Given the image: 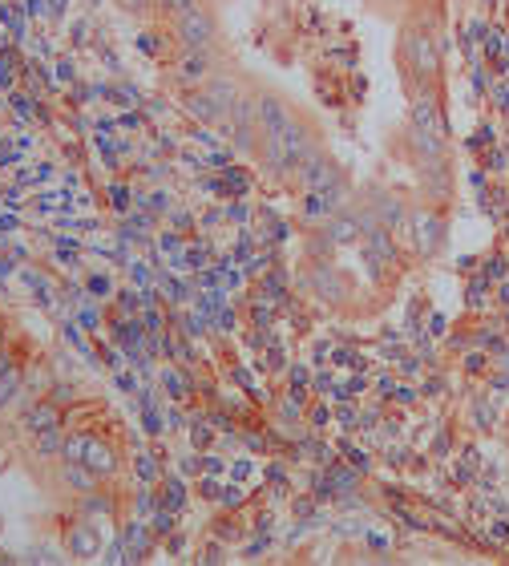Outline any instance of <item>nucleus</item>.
Returning <instances> with one entry per match:
<instances>
[{
  "instance_id": "nucleus-1",
  "label": "nucleus",
  "mask_w": 509,
  "mask_h": 566,
  "mask_svg": "<svg viewBox=\"0 0 509 566\" xmlns=\"http://www.w3.org/2000/svg\"><path fill=\"white\" fill-rule=\"evenodd\" d=\"M178 41H182V49H211V41H215V17L202 9V5H194L190 13L178 17Z\"/></svg>"
},
{
  "instance_id": "nucleus-2",
  "label": "nucleus",
  "mask_w": 509,
  "mask_h": 566,
  "mask_svg": "<svg viewBox=\"0 0 509 566\" xmlns=\"http://www.w3.org/2000/svg\"><path fill=\"white\" fill-rule=\"evenodd\" d=\"M299 178H303V186L308 191H328V186H336L340 182V166L332 162V158H324V154H308L299 162Z\"/></svg>"
},
{
  "instance_id": "nucleus-3",
  "label": "nucleus",
  "mask_w": 509,
  "mask_h": 566,
  "mask_svg": "<svg viewBox=\"0 0 509 566\" xmlns=\"http://www.w3.org/2000/svg\"><path fill=\"white\" fill-rule=\"evenodd\" d=\"M255 114H259V134H263V142H267V138H279V134L295 122L279 98H263V102L255 106Z\"/></svg>"
},
{
  "instance_id": "nucleus-4",
  "label": "nucleus",
  "mask_w": 509,
  "mask_h": 566,
  "mask_svg": "<svg viewBox=\"0 0 509 566\" xmlns=\"http://www.w3.org/2000/svg\"><path fill=\"white\" fill-rule=\"evenodd\" d=\"M45 429H65V421H61V409H57V401H33L29 409H25V433L29 437H37V433H45Z\"/></svg>"
},
{
  "instance_id": "nucleus-5",
  "label": "nucleus",
  "mask_w": 509,
  "mask_h": 566,
  "mask_svg": "<svg viewBox=\"0 0 509 566\" xmlns=\"http://www.w3.org/2000/svg\"><path fill=\"white\" fill-rule=\"evenodd\" d=\"M97 478H110L114 469H118V453L110 449V441H101V437H93L89 433V441H85V457H81Z\"/></svg>"
},
{
  "instance_id": "nucleus-6",
  "label": "nucleus",
  "mask_w": 509,
  "mask_h": 566,
  "mask_svg": "<svg viewBox=\"0 0 509 566\" xmlns=\"http://www.w3.org/2000/svg\"><path fill=\"white\" fill-rule=\"evenodd\" d=\"M404 53H409V61H413L417 77H433V69H437V49H433V41H429V37L409 33V37H404Z\"/></svg>"
},
{
  "instance_id": "nucleus-7",
  "label": "nucleus",
  "mask_w": 509,
  "mask_h": 566,
  "mask_svg": "<svg viewBox=\"0 0 509 566\" xmlns=\"http://www.w3.org/2000/svg\"><path fill=\"white\" fill-rule=\"evenodd\" d=\"M207 73H211V49H186V57L178 65V81L198 85V81H207Z\"/></svg>"
},
{
  "instance_id": "nucleus-8",
  "label": "nucleus",
  "mask_w": 509,
  "mask_h": 566,
  "mask_svg": "<svg viewBox=\"0 0 509 566\" xmlns=\"http://www.w3.org/2000/svg\"><path fill=\"white\" fill-rule=\"evenodd\" d=\"M97 546H101V542H97V530H93V526H77V530L69 534V550H73L77 558H93Z\"/></svg>"
},
{
  "instance_id": "nucleus-9",
  "label": "nucleus",
  "mask_w": 509,
  "mask_h": 566,
  "mask_svg": "<svg viewBox=\"0 0 509 566\" xmlns=\"http://www.w3.org/2000/svg\"><path fill=\"white\" fill-rule=\"evenodd\" d=\"M417 227H421V251H433V247L441 243V223H437V219H429V215H421V219H417Z\"/></svg>"
},
{
  "instance_id": "nucleus-10",
  "label": "nucleus",
  "mask_w": 509,
  "mask_h": 566,
  "mask_svg": "<svg viewBox=\"0 0 509 566\" xmlns=\"http://www.w3.org/2000/svg\"><path fill=\"white\" fill-rule=\"evenodd\" d=\"M85 441H89V433H69L61 457H65V461H81V457H85Z\"/></svg>"
},
{
  "instance_id": "nucleus-11",
  "label": "nucleus",
  "mask_w": 509,
  "mask_h": 566,
  "mask_svg": "<svg viewBox=\"0 0 509 566\" xmlns=\"http://www.w3.org/2000/svg\"><path fill=\"white\" fill-rule=\"evenodd\" d=\"M356 231H360V227H356L352 219H340V223H332V227H328V235H332L336 243H348V239H356Z\"/></svg>"
},
{
  "instance_id": "nucleus-12",
  "label": "nucleus",
  "mask_w": 509,
  "mask_h": 566,
  "mask_svg": "<svg viewBox=\"0 0 509 566\" xmlns=\"http://www.w3.org/2000/svg\"><path fill=\"white\" fill-rule=\"evenodd\" d=\"M162 5H166V13H174V17H182V13H190V9L198 5V0H162Z\"/></svg>"
},
{
  "instance_id": "nucleus-13",
  "label": "nucleus",
  "mask_w": 509,
  "mask_h": 566,
  "mask_svg": "<svg viewBox=\"0 0 509 566\" xmlns=\"http://www.w3.org/2000/svg\"><path fill=\"white\" fill-rule=\"evenodd\" d=\"M122 5H126L130 13H146V9H150V0H122Z\"/></svg>"
},
{
  "instance_id": "nucleus-14",
  "label": "nucleus",
  "mask_w": 509,
  "mask_h": 566,
  "mask_svg": "<svg viewBox=\"0 0 509 566\" xmlns=\"http://www.w3.org/2000/svg\"><path fill=\"white\" fill-rule=\"evenodd\" d=\"M0 348H5V324H0Z\"/></svg>"
}]
</instances>
